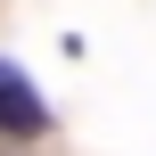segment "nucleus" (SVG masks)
<instances>
[{
  "label": "nucleus",
  "mask_w": 156,
  "mask_h": 156,
  "mask_svg": "<svg viewBox=\"0 0 156 156\" xmlns=\"http://www.w3.org/2000/svg\"><path fill=\"white\" fill-rule=\"evenodd\" d=\"M0 132H8V140H33V132H49V107H41L33 74H25V66H8V58H0Z\"/></svg>",
  "instance_id": "f257e3e1"
}]
</instances>
